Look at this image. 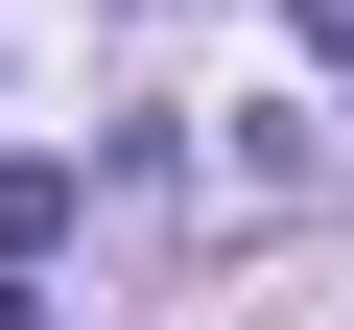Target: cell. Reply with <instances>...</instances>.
Returning a JSON list of instances; mask_svg holds the SVG:
<instances>
[{"label": "cell", "mask_w": 354, "mask_h": 330, "mask_svg": "<svg viewBox=\"0 0 354 330\" xmlns=\"http://www.w3.org/2000/svg\"><path fill=\"white\" fill-rule=\"evenodd\" d=\"M283 24H307V48H330V71H354V0H283Z\"/></svg>", "instance_id": "obj_1"}, {"label": "cell", "mask_w": 354, "mask_h": 330, "mask_svg": "<svg viewBox=\"0 0 354 330\" xmlns=\"http://www.w3.org/2000/svg\"><path fill=\"white\" fill-rule=\"evenodd\" d=\"M0 330H48V307H24V260H0Z\"/></svg>", "instance_id": "obj_2"}]
</instances>
